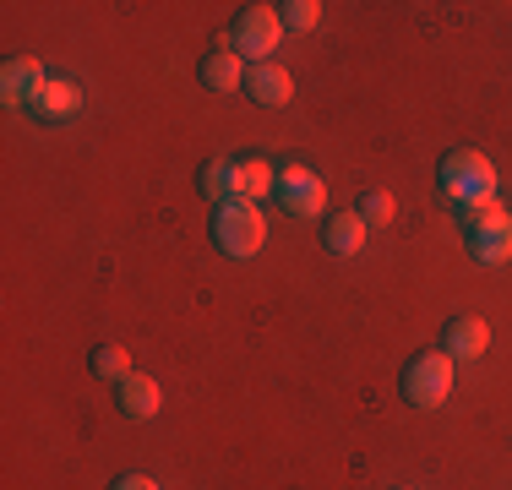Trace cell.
Listing matches in <instances>:
<instances>
[{
  "label": "cell",
  "mask_w": 512,
  "mask_h": 490,
  "mask_svg": "<svg viewBox=\"0 0 512 490\" xmlns=\"http://www.w3.org/2000/svg\"><path fill=\"white\" fill-rule=\"evenodd\" d=\"M436 186L447 191V202L458 207H480V202H496V164L474 147H453L436 169Z\"/></svg>",
  "instance_id": "cell-1"
},
{
  "label": "cell",
  "mask_w": 512,
  "mask_h": 490,
  "mask_svg": "<svg viewBox=\"0 0 512 490\" xmlns=\"http://www.w3.org/2000/svg\"><path fill=\"white\" fill-rule=\"evenodd\" d=\"M463 245H469V256L485 262V267L512 262V213L502 202L463 207Z\"/></svg>",
  "instance_id": "cell-2"
},
{
  "label": "cell",
  "mask_w": 512,
  "mask_h": 490,
  "mask_svg": "<svg viewBox=\"0 0 512 490\" xmlns=\"http://www.w3.org/2000/svg\"><path fill=\"white\" fill-rule=\"evenodd\" d=\"M262 240H267V218L256 213L251 202H224V207H218V218H213V245H218L224 256L246 262V256L262 251Z\"/></svg>",
  "instance_id": "cell-3"
},
{
  "label": "cell",
  "mask_w": 512,
  "mask_h": 490,
  "mask_svg": "<svg viewBox=\"0 0 512 490\" xmlns=\"http://www.w3.org/2000/svg\"><path fill=\"white\" fill-rule=\"evenodd\" d=\"M404 403L409 409H436V403H447V392H453V360H447L442 349H425L414 354L404 365Z\"/></svg>",
  "instance_id": "cell-4"
},
{
  "label": "cell",
  "mask_w": 512,
  "mask_h": 490,
  "mask_svg": "<svg viewBox=\"0 0 512 490\" xmlns=\"http://www.w3.org/2000/svg\"><path fill=\"white\" fill-rule=\"evenodd\" d=\"M278 39H284L278 6H240V11H235V22H229V49H235L240 60L256 55V66H262V60L278 49Z\"/></svg>",
  "instance_id": "cell-5"
},
{
  "label": "cell",
  "mask_w": 512,
  "mask_h": 490,
  "mask_svg": "<svg viewBox=\"0 0 512 490\" xmlns=\"http://www.w3.org/2000/svg\"><path fill=\"white\" fill-rule=\"evenodd\" d=\"M273 196H278V207H284L289 218H316V213L327 207V186L311 175L306 164L278 169V186H273Z\"/></svg>",
  "instance_id": "cell-6"
},
{
  "label": "cell",
  "mask_w": 512,
  "mask_h": 490,
  "mask_svg": "<svg viewBox=\"0 0 512 490\" xmlns=\"http://www.w3.org/2000/svg\"><path fill=\"white\" fill-rule=\"evenodd\" d=\"M44 88H50V77H44V66L33 55H11L6 66H0V98H6L11 109H33Z\"/></svg>",
  "instance_id": "cell-7"
},
{
  "label": "cell",
  "mask_w": 512,
  "mask_h": 490,
  "mask_svg": "<svg viewBox=\"0 0 512 490\" xmlns=\"http://www.w3.org/2000/svg\"><path fill=\"white\" fill-rule=\"evenodd\" d=\"M278 186V169L267 164V158H235L229 164V202H262V196H273Z\"/></svg>",
  "instance_id": "cell-8"
},
{
  "label": "cell",
  "mask_w": 512,
  "mask_h": 490,
  "mask_svg": "<svg viewBox=\"0 0 512 490\" xmlns=\"http://www.w3.org/2000/svg\"><path fill=\"white\" fill-rule=\"evenodd\" d=\"M485 349H491V327H485V316H453V322L442 327V354L447 360H480Z\"/></svg>",
  "instance_id": "cell-9"
},
{
  "label": "cell",
  "mask_w": 512,
  "mask_h": 490,
  "mask_svg": "<svg viewBox=\"0 0 512 490\" xmlns=\"http://www.w3.org/2000/svg\"><path fill=\"white\" fill-rule=\"evenodd\" d=\"M246 93H251L262 109H284V104H289V93H295V77H289V71L278 66V60H262V66L251 60V71H246Z\"/></svg>",
  "instance_id": "cell-10"
},
{
  "label": "cell",
  "mask_w": 512,
  "mask_h": 490,
  "mask_svg": "<svg viewBox=\"0 0 512 490\" xmlns=\"http://www.w3.org/2000/svg\"><path fill=\"white\" fill-rule=\"evenodd\" d=\"M197 77H202V88H213V93H235V88H246V60H240L229 44H218V49L202 55Z\"/></svg>",
  "instance_id": "cell-11"
},
{
  "label": "cell",
  "mask_w": 512,
  "mask_h": 490,
  "mask_svg": "<svg viewBox=\"0 0 512 490\" xmlns=\"http://www.w3.org/2000/svg\"><path fill=\"white\" fill-rule=\"evenodd\" d=\"M115 409L126 414V420H153L158 414V382L142 371H131L126 382H115Z\"/></svg>",
  "instance_id": "cell-12"
},
{
  "label": "cell",
  "mask_w": 512,
  "mask_h": 490,
  "mask_svg": "<svg viewBox=\"0 0 512 490\" xmlns=\"http://www.w3.org/2000/svg\"><path fill=\"white\" fill-rule=\"evenodd\" d=\"M82 109V93H77V82H60L50 77V88L39 93V104H33V115L44 120V126H60V120H71Z\"/></svg>",
  "instance_id": "cell-13"
},
{
  "label": "cell",
  "mask_w": 512,
  "mask_h": 490,
  "mask_svg": "<svg viewBox=\"0 0 512 490\" xmlns=\"http://www.w3.org/2000/svg\"><path fill=\"white\" fill-rule=\"evenodd\" d=\"M322 245H327L333 256H355L360 245H365V218H360V213H338V218H327Z\"/></svg>",
  "instance_id": "cell-14"
},
{
  "label": "cell",
  "mask_w": 512,
  "mask_h": 490,
  "mask_svg": "<svg viewBox=\"0 0 512 490\" xmlns=\"http://www.w3.org/2000/svg\"><path fill=\"white\" fill-rule=\"evenodd\" d=\"M88 365H93V376H104V382H126L131 376V354L120 349V343H99V349L88 354Z\"/></svg>",
  "instance_id": "cell-15"
},
{
  "label": "cell",
  "mask_w": 512,
  "mask_h": 490,
  "mask_svg": "<svg viewBox=\"0 0 512 490\" xmlns=\"http://www.w3.org/2000/svg\"><path fill=\"white\" fill-rule=\"evenodd\" d=\"M229 164H235V158H207L202 175H197V191L207 196V202H218V207L229 202Z\"/></svg>",
  "instance_id": "cell-16"
},
{
  "label": "cell",
  "mask_w": 512,
  "mask_h": 490,
  "mask_svg": "<svg viewBox=\"0 0 512 490\" xmlns=\"http://www.w3.org/2000/svg\"><path fill=\"white\" fill-rule=\"evenodd\" d=\"M355 213L365 218V229H387V224H393V213H398V207H393V196H387V191H365Z\"/></svg>",
  "instance_id": "cell-17"
},
{
  "label": "cell",
  "mask_w": 512,
  "mask_h": 490,
  "mask_svg": "<svg viewBox=\"0 0 512 490\" xmlns=\"http://www.w3.org/2000/svg\"><path fill=\"white\" fill-rule=\"evenodd\" d=\"M316 17H322V6H316V0H284V6H278V22H284L289 33H311Z\"/></svg>",
  "instance_id": "cell-18"
},
{
  "label": "cell",
  "mask_w": 512,
  "mask_h": 490,
  "mask_svg": "<svg viewBox=\"0 0 512 490\" xmlns=\"http://www.w3.org/2000/svg\"><path fill=\"white\" fill-rule=\"evenodd\" d=\"M109 490H158V485L148 480V474H120V480L109 485Z\"/></svg>",
  "instance_id": "cell-19"
}]
</instances>
